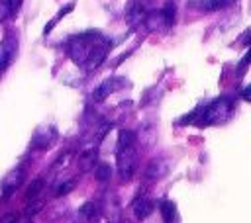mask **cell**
Returning a JSON list of instances; mask_svg holds the SVG:
<instances>
[{"label": "cell", "instance_id": "6da1fadb", "mask_svg": "<svg viewBox=\"0 0 251 223\" xmlns=\"http://www.w3.org/2000/svg\"><path fill=\"white\" fill-rule=\"evenodd\" d=\"M137 168V153L133 147L118 149V174L124 182L131 180L133 172Z\"/></svg>", "mask_w": 251, "mask_h": 223}, {"label": "cell", "instance_id": "7a4b0ae2", "mask_svg": "<svg viewBox=\"0 0 251 223\" xmlns=\"http://www.w3.org/2000/svg\"><path fill=\"white\" fill-rule=\"evenodd\" d=\"M231 112V102L227 98H220L216 102H212L204 112H202V119L198 121L200 125H208V123H218L224 117H227V113Z\"/></svg>", "mask_w": 251, "mask_h": 223}, {"label": "cell", "instance_id": "3957f363", "mask_svg": "<svg viewBox=\"0 0 251 223\" xmlns=\"http://www.w3.org/2000/svg\"><path fill=\"white\" fill-rule=\"evenodd\" d=\"M96 45L94 39H86V35H78V37H73L69 41V55L71 59L76 63V65H84L90 49Z\"/></svg>", "mask_w": 251, "mask_h": 223}, {"label": "cell", "instance_id": "277c9868", "mask_svg": "<svg viewBox=\"0 0 251 223\" xmlns=\"http://www.w3.org/2000/svg\"><path fill=\"white\" fill-rule=\"evenodd\" d=\"M16 49H18V41H16V37H12V35H8V37L0 43V72L12 63V59H14V55H16Z\"/></svg>", "mask_w": 251, "mask_h": 223}, {"label": "cell", "instance_id": "5b68a950", "mask_svg": "<svg viewBox=\"0 0 251 223\" xmlns=\"http://www.w3.org/2000/svg\"><path fill=\"white\" fill-rule=\"evenodd\" d=\"M122 82H124L122 78H108V80L100 82V84L94 88V92H92V100H94V102H102V100H106L112 92H116V90L120 88Z\"/></svg>", "mask_w": 251, "mask_h": 223}, {"label": "cell", "instance_id": "8992f818", "mask_svg": "<svg viewBox=\"0 0 251 223\" xmlns=\"http://www.w3.org/2000/svg\"><path fill=\"white\" fill-rule=\"evenodd\" d=\"M106 53H108V45H98V43H96V45L90 49V53H88V57H86V61H84L86 70H94V68H98V67L104 63Z\"/></svg>", "mask_w": 251, "mask_h": 223}, {"label": "cell", "instance_id": "52a82bcc", "mask_svg": "<svg viewBox=\"0 0 251 223\" xmlns=\"http://www.w3.org/2000/svg\"><path fill=\"white\" fill-rule=\"evenodd\" d=\"M22 182H24V168H14V170H10V172L4 176V180H2V192H4V196H10Z\"/></svg>", "mask_w": 251, "mask_h": 223}, {"label": "cell", "instance_id": "ba28073f", "mask_svg": "<svg viewBox=\"0 0 251 223\" xmlns=\"http://www.w3.org/2000/svg\"><path fill=\"white\" fill-rule=\"evenodd\" d=\"M126 18L131 25H141L145 20H147V10L141 2H131L127 8H126Z\"/></svg>", "mask_w": 251, "mask_h": 223}, {"label": "cell", "instance_id": "9c48e42d", "mask_svg": "<svg viewBox=\"0 0 251 223\" xmlns=\"http://www.w3.org/2000/svg\"><path fill=\"white\" fill-rule=\"evenodd\" d=\"M55 135H57V133H55L53 127H39V129L35 131L33 139H31V145H33L35 149H45V147H49V145L53 143Z\"/></svg>", "mask_w": 251, "mask_h": 223}, {"label": "cell", "instance_id": "30bf717a", "mask_svg": "<svg viewBox=\"0 0 251 223\" xmlns=\"http://www.w3.org/2000/svg\"><path fill=\"white\" fill-rule=\"evenodd\" d=\"M167 172H169L167 160H163V158H153V160L147 164V168H145V178H149V180H159V178H163Z\"/></svg>", "mask_w": 251, "mask_h": 223}, {"label": "cell", "instance_id": "8fae6325", "mask_svg": "<svg viewBox=\"0 0 251 223\" xmlns=\"http://www.w3.org/2000/svg\"><path fill=\"white\" fill-rule=\"evenodd\" d=\"M151 211H153V201L149 200V198H137L135 201H133V215L137 217V219H145L147 215H151Z\"/></svg>", "mask_w": 251, "mask_h": 223}, {"label": "cell", "instance_id": "7c38bea8", "mask_svg": "<svg viewBox=\"0 0 251 223\" xmlns=\"http://www.w3.org/2000/svg\"><path fill=\"white\" fill-rule=\"evenodd\" d=\"M96 156H98V151H96V149H88V151H84V153L80 155V158H78L80 170H90V168L94 166V162H96Z\"/></svg>", "mask_w": 251, "mask_h": 223}, {"label": "cell", "instance_id": "4fadbf2b", "mask_svg": "<svg viewBox=\"0 0 251 223\" xmlns=\"http://www.w3.org/2000/svg\"><path fill=\"white\" fill-rule=\"evenodd\" d=\"M161 215H163V221H165V223H173V221H175V215H176L175 203L169 201V200H163V201H161Z\"/></svg>", "mask_w": 251, "mask_h": 223}, {"label": "cell", "instance_id": "5bb4252c", "mask_svg": "<svg viewBox=\"0 0 251 223\" xmlns=\"http://www.w3.org/2000/svg\"><path fill=\"white\" fill-rule=\"evenodd\" d=\"M161 16H163V20H165V23H167V25H171V23L175 22V16H176V4H175L173 0H169V2H165V6H163V10H161Z\"/></svg>", "mask_w": 251, "mask_h": 223}, {"label": "cell", "instance_id": "9a60e30c", "mask_svg": "<svg viewBox=\"0 0 251 223\" xmlns=\"http://www.w3.org/2000/svg\"><path fill=\"white\" fill-rule=\"evenodd\" d=\"M135 143V133L129 129H122L120 137H118V149H126V147H133Z\"/></svg>", "mask_w": 251, "mask_h": 223}, {"label": "cell", "instance_id": "2e32d148", "mask_svg": "<svg viewBox=\"0 0 251 223\" xmlns=\"http://www.w3.org/2000/svg\"><path fill=\"white\" fill-rule=\"evenodd\" d=\"M94 176H96V180H100V182H108L110 176H112V168H110V164H106V162L96 164V168H94Z\"/></svg>", "mask_w": 251, "mask_h": 223}, {"label": "cell", "instance_id": "e0dca14e", "mask_svg": "<svg viewBox=\"0 0 251 223\" xmlns=\"http://www.w3.org/2000/svg\"><path fill=\"white\" fill-rule=\"evenodd\" d=\"M41 188H43V180H41V178H35V180L31 182V186L27 188V192H25V198L33 201V200H35V198L39 196V192H41Z\"/></svg>", "mask_w": 251, "mask_h": 223}, {"label": "cell", "instance_id": "ac0fdd59", "mask_svg": "<svg viewBox=\"0 0 251 223\" xmlns=\"http://www.w3.org/2000/svg\"><path fill=\"white\" fill-rule=\"evenodd\" d=\"M80 213H82L84 217H88V219H94V217L100 213V207H98V203H94V201H86V203L80 207Z\"/></svg>", "mask_w": 251, "mask_h": 223}, {"label": "cell", "instance_id": "d6986e66", "mask_svg": "<svg viewBox=\"0 0 251 223\" xmlns=\"http://www.w3.org/2000/svg\"><path fill=\"white\" fill-rule=\"evenodd\" d=\"M233 0H202V6L206 8V10H220L222 6H226V4H231Z\"/></svg>", "mask_w": 251, "mask_h": 223}, {"label": "cell", "instance_id": "ffe728a7", "mask_svg": "<svg viewBox=\"0 0 251 223\" xmlns=\"http://www.w3.org/2000/svg\"><path fill=\"white\" fill-rule=\"evenodd\" d=\"M73 188H75V180L71 178V180H65V182H61V184L55 188V194H57V196H65V194H69Z\"/></svg>", "mask_w": 251, "mask_h": 223}, {"label": "cell", "instance_id": "44dd1931", "mask_svg": "<svg viewBox=\"0 0 251 223\" xmlns=\"http://www.w3.org/2000/svg\"><path fill=\"white\" fill-rule=\"evenodd\" d=\"M10 16V10H8V4H6V0H0V23L6 20Z\"/></svg>", "mask_w": 251, "mask_h": 223}, {"label": "cell", "instance_id": "7402d4cb", "mask_svg": "<svg viewBox=\"0 0 251 223\" xmlns=\"http://www.w3.org/2000/svg\"><path fill=\"white\" fill-rule=\"evenodd\" d=\"M22 2H24V0H6V4H8V10H10V14L18 12V10H20V6H22Z\"/></svg>", "mask_w": 251, "mask_h": 223}, {"label": "cell", "instance_id": "603a6c76", "mask_svg": "<svg viewBox=\"0 0 251 223\" xmlns=\"http://www.w3.org/2000/svg\"><path fill=\"white\" fill-rule=\"evenodd\" d=\"M249 92H251V90H249V86H245V90H243V100H245V102H249V98H251V96H249Z\"/></svg>", "mask_w": 251, "mask_h": 223}, {"label": "cell", "instance_id": "cb8c5ba5", "mask_svg": "<svg viewBox=\"0 0 251 223\" xmlns=\"http://www.w3.org/2000/svg\"><path fill=\"white\" fill-rule=\"evenodd\" d=\"M120 223H129V221H120Z\"/></svg>", "mask_w": 251, "mask_h": 223}]
</instances>
